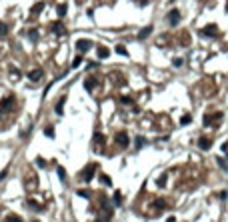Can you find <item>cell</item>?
<instances>
[{
    "label": "cell",
    "mask_w": 228,
    "mask_h": 222,
    "mask_svg": "<svg viewBox=\"0 0 228 222\" xmlns=\"http://www.w3.org/2000/svg\"><path fill=\"white\" fill-rule=\"evenodd\" d=\"M32 222H40V220H32Z\"/></svg>",
    "instance_id": "1f68e13d"
},
{
    "label": "cell",
    "mask_w": 228,
    "mask_h": 222,
    "mask_svg": "<svg viewBox=\"0 0 228 222\" xmlns=\"http://www.w3.org/2000/svg\"><path fill=\"white\" fill-rule=\"evenodd\" d=\"M210 146H212V140H210L208 136H200V138H198V148H200V150H208Z\"/></svg>",
    "instance_id": "5b68a950"
},
{
    "label": "cell",
    "mask_w": 228,
    "mask_h": 222,
    "mask_svg": "<svg viewBox=\"0 0 228 222\" xmlns=\"http://www.w3.org/2000/svg\"><path fill=\"white\" fill-rule=\"evenodd\" d=\"M52 30L56 34H64V26H62V22H54V24H52Z\"/></svg>",
    "instance_id": "7c38bea8"
},
{
    "label": "cell",
    "mask_w": 228,
    "mask_h": 222,
    "mask_svg": "<svg viewBox=\"0 0 228 222\" xmlns=\"http://www.w3.org/2000/svg\"><path fill=\"white\" fill-rule=\"evenodd\" d=\"M58 178H60V180H66V172H64V168H58Z\"/></svg>",
    "instance_id": "603a6c76"
},
{
    "label": "cell",
    "mask_w": 228,
    "mask_h": 222,
    "mask_svg": "<svg viewBox=\"0 0 228 222\" xmlns=\"http://www.w3.org/2000/svg\"><path fill=\"white\" fill-rule=\"evenodd\" d=\"M172 64H174V66H182V58H174Z\"/></svg>",
    "instance_id": "83f0119b"
},
{
    "label": "cell",
    "mask_w": 228,
    "mask_h": 222,
    "mask_svg": "<svg viewBox=\"0 0 228 222\" xmlns=\"http://www.w3.org/2000/svg\"><path fill=\"white\" fill-rule=\"evenodd\" d=\"M218 164H220V166H222V168H224V170H226V162H224V160H222V158H218Z\"/></svg>",
    "instance_id": "f1b7e54d"
},
{
    "label": "cell",
    "mask_w": 228,
    "mask_h": 222,
    "mask_svg": "<svg viewBox=\"0 0 228 222\" xmlns=\"http://www.w3.org/2000/svg\"><path fill=\"white\" fill-rule=\"evenodd\" d=\"M80 62H82V56H76V58H74V62H72V66H74V68L80 66Z\"/></svg>",
    "instance_id": "484cf974"
},
{
    "label": "cell",
    "mask_w": 228,
    "mask_h": 222,
    "mask_svg": "<svg viewBox=\"0 0 228 222\" xmlns=\"http://www.w3.org/2000/svg\"><path fill=\"white\" fill-rule=\"evenodd\" d=\"M12 102H14V98H12V96H6L4 100L0 102V108H10V106H12Z\"/></svg>",
    "instance_id": "8fae6325"
},
{
    "label": "cell",
    "mask_w": 228,
    "mask_h": 222,
    "mask_svg": "<svg viewBox=\"0 0 228 222\" xmlns=\"http://www.w3.org/2000/svg\"><path fill=\"white\" fill-rule=\"evenodd\" d=\"M146 2H150V0H140V4H146Z\"/></svg>",
    "instance_id": "4dcf8cb0"
},
{
    "label": "cell",
    "mask_w": 228,
    "mask_h": 222,
    "mask_svg": "<svg viewBox=\"0 0 228 222\" xmlns=\"http://www.w3.org/2000/svg\"><path fill=\"white\" fill-rule=\"evenodd\" d=\"M202 34H204V36H216V34H218V28H216V24H210V26L202 28Z\"/></svg>",
    "instance_id": "8992f818"
},
{
    "label": "cell",
    "mask_w": 228,
    "mask_h": 222,
    "mask_svg": "<svg viewBox=\"0 0 228 222\" xmlns=\"http://www.w3.org/2000/svg\"><path fill=\"white\" fill-rule=\"evenodd\" d=\"M100 180L104 182V184H106V186H110V184H112V182H110V178H108L106 174H102V176H100Z\"/></svg>",
    "instance_id": "cb8c5ba5"
},
{
    "label": "cell",
    "mask_w": 228,
    "mask_h": 222,
    "mask_svg": "<svg viewBox=\"0 0 228 222\" xmlns=\"http://www.w3.org/2000/svg\"><path fill=\"white\" fill-rule=\"evenodd\" d=\"M4 222H22V218H18V216H14V214H8Z\"/></svg>",
    "instance_id": "5bb4252c"
},
{
    "label": "cell",
    "mask_w": 228,
    "mask_h": 222,
    "mask_svg": "<svg viewBox=\"0 0 228 222\" xmlns=\"http://www.w3.org/2000/svg\"><path fill=\"white\" fill-rule=\"evenodd\" d=\"M76 48H78V52H88L90 48H92V42L88 40V38H80V40H76Z\"/></svg>",
    "instance_id": "7a4b0ae2"
},
{
    "label": "cell",
    "mask_w": 228,
    "mask_h": 222,
    "mask_svg": "<svg viewBox=\"0 0 228 222\" xmlns=\"http://www.w3.org/2000/svg\"><path fill=\"white\" fill-rule=\"evenodd\" d=\"M42 8H44V2H38V4H34V6H32V14H38Z\"/></svg>",
    "instance_id": "4fadbf2b"
},
{
    "label": "cell",
    "mask_w": 228,
    "mask_h": 222,
    "mask_svg": "<svg viewBox=\"0 0 228 222\" xmlns=\"http://www.w3.org/2000/svg\"><path fill=\"white\" fill-rule=\"evenodd\" d=\"M76 194L80 196V198H90V192H88V190H78Z\"/></svg>",
    "instance_id": "d6986e66"
},
{
    "label": "cell",
    "mask_w": 228,
    "mask_h": 222,
    "mask_svg": "<svg viewBox=\"0 0 228 222\" xmlns=\"http://www.w3.org/2000/svg\"><path fill=\"white\" fill-rule=\"evenodd\" d=\"M112 200H114V204H116V206H120V204H122V194H120V192H116Z\"/></svg>",
    "instance_id": "9a60e30c"
},
{
    "label": "cell",
    "mask_w": 228,
    "mask_h": 222,
    "mask_svg": "<svg viewBox=\"0 0 228 222\" xmlns=\"http://www.w3.org/2000/svg\"><path fill=\"white\" fill-rule=\"evenodd\" d=\"M152 30H154L152 26H146V28H142L140 32H138V40H144V38H148V36L152 34Z\"/></svg>",
    "instance_id": "ba28073f"
},
{
    "label": "cell",
    "mask_w": 228,
    "mask_h": 222,
    "mask_svg": "<svg viewBox=\"0 0 228 222\" xmlns=\"http://www.w3.org/2000/svg\"><path fill=\"white\" fill-rule=\"evenodd\" d=\"M114 50H116V52H118V54H122V56H126V48H124V46H122V44H118V46H116V48H114Z\"/></svg>",
    "instance_id": "e0dca14e"
},
{
    "label": "cell",
    "mask_w": 228,
    "mask_h": 222,
    "mask_svg": "<svg viewBox=\"0 0 228 222\" xmlns=\"http://www.w3.org/2000/svg\"><path fill=\"white\" fill-rule=\"evenodd\" d=\"M28 78L32 82H38L42 78V70H38V68H36V70H30V72H28Z\"/></svg>",
    "instance_id": "52a82bcc"
},
{
    "label": "cell",
    "mask_w": 228,
    "mask_h": 222,
    "mask_svg": "<svg viewBox=\"0 0 228 222\" xmlns=\"http://www.w3.org/2000/svg\"><path fill=\"white\" fill-rule=\"evenodd\" d=\"M94 142H98V144H102V142H104V138H102L100 132H96V134H94Z\"/></svg>",
    "instance_id": "44dd1931"
},
{
    "label": "cell",
    "mask_w": 228,
    "mask_h": 222,
    "mask_svg": "<svg viewBox=\"0 0 228 222\" xmlns=\"http://www.w3.org/2000/svg\"><path fill=\"white\" fill-rule=\"evenodd\" d=\"M166 20H168V24H170V26H176V24H178V22H180V12H178V10H170V12H168V16H166Z\"/></svg>",
    "instance_id": "3957f363"
},
{
    "label": "cell",
    "mask_w": 228,
    "mask_h": 222,
    "mask_svg": "<svg viewBox=\"0 0 228 222\" xmlns=\"http://www.w3.org/2000/svg\"><path fill=\"white\" fill-rule=\"evenodd\" d=\"M142 144H144V138L138 136V138H136V148H142Z\"/></svg>",
    "instance_id": "4316f807"
},
{
    "label": "cell",
    "mask_w": 228,
    "mask_h": 222,
    "mask_svg": "<svg viewBox=\"0 0 228 222\" xmlns=\"http://www.w3.org/2000/svg\"><path fill=\"white\" fill-rule=\"evenodd\" d=\"M96 54H98V58H108L110 56V50L106 46H96Z\"/></svg>",
    "instance_id": "9c48e42d"
},
{
    "label": "cell",
    "mask_w": 228,
    "mask_h": 222,
    "mask_svg": "<svg viewBox=\"0 0 228 222\" xmlns=\"http://www.w3.org/2000/svg\"><path fill=\"white\" fill-rule=\"evenodd\" d=\"M64 14H66V6L60 4V6H58V16H64Z\"/></svg>",
    "instance_id": "d4e9b609"
},
{
    "label": "cell",
    "mask_w": 228,
    "mask_h": 222,
    "mask_svg": "<svg viewBox=\"0 0 228 222\" xmlns=\"http://www.w3.org/2000/svg\"><path fill=\"white\" fill-rule=\"evenodd\" d=\"M94 84H96V80H94L92 76L84 80V86H86V90H88V92H92V90H94Z\"/></svg>",
    "instance_id": "30bf717a"
},
{
    "label": "cell",
    "mask_w": 228,
    "mask_h": 222,
    "mask_svg": "<svg viewBox=\"0 0 228 222\" xmlns=\"http://www.w3.org/2000/svg\"><path fill=\"white\" fill-rule=\"evenodd\" d=\"M114 140H116V144H118L120 148H126L128 144H130V138H128L126 132H120V134H116V138H114Z\"/></svg>",
    "instance_id": "277c9868"
},
{
    "label": "cell",
    "mask_w": 228,
    "mask_h": 222,
    "mask_svg": "<svg viewBox=\"0 0 228 222\" xmlns=\"http://www.w3.org/2000/svg\"><path fill=\"white\" fill-rule=\"evenodd\" d=\"M44 134H46L48 138H54V128L52 126H46V128H44Z\"/></svg>",
    "instance_id": "2e32d148"
},
{
    "label": "cell",
    "mask_w": 228,
    "mask_h": 222,
    "mask_svg": "<svg viewBox=\"0 0 228 222\" xmlns=\"http://www.w3.org/2000/svg\"><path fill=\"white\" fill-rule=\"evenodd\" d=\"M4 34H8V26L0 22V36H4Z\"/></svg>",
    "instance_id": "ffe728a7"
},
{
    "label": "cell",
    "mask_w": 228,
    "mask_h": 222,
    "mask_svg": "<svg viewBox=\"0 0 228 222\" xmlns=\"http://www.w3.org/2000/svg\"><path fill=\"white\" fill-rule=\"evenodd\" d=\"M6 174H8V170H2V172H0V180H2V178H6Z\"/></svg>",
    "instance_id": "f546056e"
},
{
    "label": "cell",
    "mask_w": 228,
    "mask_h": 222,
    "mask_svg": "<svg viewBox=\"0 0 228 222\" xmlns=\"http://www.w3.org/2000/svg\"><path fill=\"white\" fill-rule=\"evenodd\" d=\"M190 120H192L190 114H184V116H182V120H180V124H182V126H186V124H190Z\"/></svg>",
    "instance_id": "ac0fdd59"
},
{
    "label": "cell",
    "mask_w": 228,
    "mask_h": 222,
    "mask_svg": "<svg viewBox=\"0 0 228 222\" xmlns=\"http://www.w3.org/2000/svg\"><path fill=\"white\" fill-rule=\"evenodd\" d=\"M62 104H64V100H60L58 104H56V108H54V110H56V114H62Z\"/></svg>",
    "instance_id": "7402d4cb"
},
{
    "label": "cell",
    "mask_w": 228,
    "mask_h": 222,
    "mask_svg": "<svg viewBox=\"0 0 228 222\" xmlns=\"http://www.w3.org/2000/svg\"><path fill=\"white\" fill-rule=\"evenodd\" d=\"M94 172H96V164H88L86 168L80 172V178L84 182H90V180H92V176H94Z\"/></svg>",
    "instance_id": "6da1fadb"
}]
</instances>
